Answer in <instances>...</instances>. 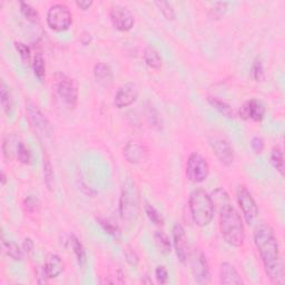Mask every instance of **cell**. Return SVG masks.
<instances>
[{
  "mask_svg": "<svg viewBox=\"0 0 285 285\" xmlns=\"http://www.w3.org/2000/svg\"><path fill=\"white\" fill-rule=\"evenodd\" d=\"M124 152L126 160L128 161V163L133 165L139 164L140 162L144 160V156H145V150H144V147L134 142L127 144Z\"/></svg>",
  "mask_w": 285,
  "mask_h": 285,
  "instance_id": "19",
  "label": "cell"
},
{
  "mask_svg": "<svg viewBox=\"0 0 285 285\" xmlns=\"http://www.w3.org/2000/svg\"><path fill=\"white\" fill-rule=\"evenodd\" d=\"M6 183H7V177H6V175L5 173H1V185L2 186H5L6 185Z\"/></svg>",
  "mask_w": 285,
  "mask_h": 285,
  "instance_id": "44",
  "label": "cell"
},
{
  "mask_svg": "<svg viewBox=\"0 0 285 285\" xmlns=\"http://www.w3.org/2000/svg\"><path fill=\"white\" fill-rule=\"evenodd\" d=\"M42 270L45 272L48 279H56L63 273L64 263L58 255H56V254H50V255L48 256L46 264L43 266Z\"/></svg>",
  "mask_w": 285,
  "mask_h": 285,
  "instance_id": "18",
  "label": "cell"
},
{
  "mask_svg": "<svg viewBox=\"0 0 285 285\" xmlns=\"http://www.w3.org/2000/svg\"><path fill=\"white\" fill-rule=\"evenodd\" d=\"M173 239H174V246L176 249V254L178 260L182 263H185L188 257V239L185 233V230L181 224H175L173 229Z\"/></svg>",
  "mask_w": 285,
  "mask_h": 285,
  "instance_id": "14",
  "label": "cell"
},
{
  "mask_svg": "<svg viewBox=\"0 0 285 285\" xmlns=\"http://www.w3.org/2000/svg\"><path fill=\"white\" fill-rule=\"evenodd\" d=\"M125 256H126V261L128 262L130 265L136 266L138 264L139 257H138L137 254H136V252L133 251V249H127L126 253H125Z\"/></svg>",
  "mask_w": 285,
  "mask_h": 285,
  "instance_id": "40",
  "label": "cell"
},
{
  "mask_svg": "<svg viewBox=\"0 0 285 285\" xmlns=\"http://www.w3.org/2000/svg\"><path fill=\"white\" fill-rule=\"evenodd\" d=\"M138 98V88L134 82H128L117 90L114 104L117 108H125L134 104Z\"/></svg>",
  "mask_w": 285,
  "mask_h": 285,
  "instance_id": "13",
  "label": "cell"
},
{
  "mask_svg": "<svg viewBox=\"0 0 285 285\" xmlns=\"http://www.w3.org/2000/svg\"><path fill=\"white\" fill-rule=\"evenodd\" d=\"M251 146H252V150L256 153V154H260L262 153V151L264 150V140H263L261 137H254L252 139V143H251Z\"/></svg>",
  "mask_w": 285,
  "mask_h": 285,
  "instance_id": "39",
  "label": "cell"
},
{
  "mask_svg": "<svg viewBox=\"0 0 285 285\" xmlns=\"http://www.w3.org/2000/svg\"><path fill=\"white\" fill-rule=\"evenodd\" d=\"M15 47L17 51L19 52L21 59H23V61H25V64H29L30 58H32V52H30L29 47L26 46L23 42H16Z\"/></svg>",
  "mask_w": 285,
  "mask_h": 285,
  "instance_id": "34",
  "label": "cell"
},
{
  "mask_svg": "<svg viewBox=\"0 0 285 285\" xmlns=\"http://www.w3.org/2000/svg\"><path fill=\"white\" fill-rule=\"evenodd\" d=\"M33 68H34V74L35 76L38 78V81H42L46 77V64L45 59H43L42 55L41 52H37L34 57L33 60Z\"/></svg>",
  "mask_w": 285,
  "mask_h": 285,
  "instance_id": "24",
  "label": "cell"
},
{
  "mask_svg": "<svg viewBox=\"0 0 285 285\" xmlns=\"http://www.w3.org/2000/svg\"><path fill=\"white\" fill-rule=\"evenodd\" d=\"M37 206H38V200L36 199V197H34L33 195L28 196L27 199L25 200V207H26V210H27V212H29V213L35 212V210L37 209Z\"/></svg>",
  "mask_w": 285,
  "mask_h": 285,
  "instance_id": "38",
  "label": "cell"
},
{
  "mask_svg": "<svg viewBox=\"0 0 285 285\" xmlns=\"http://www.w3.org/2000/svg\"><path fill=\"white\" fill-rule=\"evenodd\" d=\"M155 5L159 8L160 11L163 14V16L165 17L167 20H174L175 19V11H174V8L173 6L170 5L169 2H166V1H156Z\"/></svg>",
  "mask_w": 285,
  "mask_h": 285,
  "instance_id": "30",
  "label": "cell"
},
{
  "mask_svg": "<svg viewBox=\"0 0 285 285\" xmlns=\"http://www.w3.org/2000/svg\"><path fill=\"white\" fill-rule=\"evenodd\" d=\"M98 222L100 226L103 227V230L106 232L107 234L114 236V238H116V236H118V234H120V231H118L117 226L114 225L113 223L107 220H104V218H98Z\"/></svg>",
  "mask_w": 285,
  "mask_h": 285,
  "instance_id": "35",
  "label": "cell"
},
{
  "mask_svg": "<svg viewBox=\"0 0 285 285\" xmlns=\"http://www.w3.org/2000/svg\"><path fill=\"white\" fill-rule=\"evenodd\" d=\"M209 145L212 147L214 154L216 155L218 161L221 163L230 167L233 164L234 161V152L233 148L230 145V143L227 142L225 138H222L220 136H212L209 138Z\"/></svg>",
  "mask_w": 285,
  "mask_h": 285,
  "instance_id": "10",
  "label": "cell"
},
{
  "mask_svg": "<svg viewBox=\"0 0 285 285\" xmlns=\"http://www.w3.org/2000/svg\"><path fill=\"white\" fill-rule=\"evenodd\" d=\"M94 76L96 81L98 82L100 86L108 88L111 87L114 81V75L111 67L104 63H98L95 65L94 67Z\"/></svg>",
  "mask_w": 285,
  "mask_h": 285,
  "instance_id": "17",
  "label": "cell"
},
{
  "mask_svg": "<svg viewBox=\"0 0 285 285\" xmlns=\"http://www.w3.org/2000/svg\"><path fill=\"white\" fill-rule=\"evenodd\" d=\"M47 24L52 30L64 32L73 24V16L68 7L63 3H56L51 6L47 12Z\"/></svg>",
  "mask_w": 285,
  "mask_h": 285,
  "instance_id": "5",
  "label": "cell"
},
{
  "mask_svg": "<svg viewBox=\"0 0 285 285\" xmlns=\"http://www.w3.org/2000/svg\"><path fill=\"white\" fill-rule=\"evenodd\" d=\"M208 103L212 105L214 108L217 109V111L221 114H223L224 116L229 118L234 117L233 108H232L229 104L225 103L224 100H222L217 97H208Z\"/></svg>",
  "mask_w": 285,
  "mask_h": 285,
  "instance_id": "26",
  "label": "cell"
},
{
  "mask_svg": "<svg viewBox=\"0 0 285 285\" xmlns=\"http://www.w3.org/2000/svg\"><path fill=\"white\" fill-rule=\"evenodd\" d=\"M271 164L273 165V167L278 170V172L282 175H284V157H283V152L280 150V148H274L272 151L271 154Z\"/></svg>",
  "mask_w": 285,
  "mask_h": 285,
  "instance_id": "28",
  "label": "cell"
},
{
  "mask_svg": "<svg viewBox=\"0 0 285 285\" xmlns=\"http://www.w3.org/2000/svg\"><path fill=\"white\" fill-rule=\"evenodd\" d=\"M2 247L7 253V255L11 257L12 260L23 261L24 251L15 242H12V241H9V240L2 239Z\"/></svg>",
  "mask_w": 285,
  "mask_h": 285,
  "instance_id": "21",
  "label": "cell"
},
{
  "mask_svg": "<svg viewBox=\"0 0 285 285\" xmlns=\"http://www.w3.org/2000/svg\"><path fill=\"white\" fill-rule=\"evenodd\" d=\"M43 177H45L46 186L49 188L50 191L54 190L55 174H54V169H52V165L50 163L49 157H48L47 155L43 156Z\"/></svg>",
  "mask_w": 285,
  "mask_h": 285,
  "instance_id": "25",
  "label": "cell"
},
{
  "mask_svg": "<svg viewBox=\"0 0 285 285\" xmlns=\"http://www.w3.org/2000/svg\"><path fill=\"white\" fill-rule=\"evenodd\" d=\"M155 278L160 284H166L168 282V271L165 266L160 265L155 270Z\"/></svg>",
  "mask_w": 285,
  "mask_h": 285,
  "instance_id": "36",
  "label": "cell"
},
{
  "mask_svg": "<svg viewBox=\"0 0 285 285\" xmlns=\"http://www.w3.org/2000/svg\"><path fill=\"white\" fill-rule=\"evenodd\" d=\"M56 90L59 97L69 107H75L78 100V88L75 81L63 73L56 75Z\"/></svg>",
  "mask_w": 285,
  "mask_h": 285,
  "instance_id": "6",
  "label": "cell"
},
{
  "mask_svg": "<svg viewBox=\"0 0 285 285\" xmlns=\"http://www.w3.org/2000/svg\"><path fill=\"white\" fill-rule=\"evenodd\" d=\"M26 112H27L28 121L35 133H37L38 136H41L43 138L50 137L52 133L50 122L46 115H43L42 112L38 108L37 105L28 102L26 104Z\"/></svg>",
  "mask_w": 285,
  "mask_h": 285,
  "instance_id": "7",
  "label": "cell"
},
{
  "mask_svg": "<svg viewBox=\"0 0 285 285\" xmlns=\"http://www.w3.org/2000/svg\"><path fill=\"white\" fill-rule=\"evenodd\" d=\"M69 242H70V245H72L73 252H74V254H75V256H76L77 263L81 266H85L86 263H87V255H86V251H85L84 245L81 244V241L78 240V238L75 235H70Z\"/></svg>",
  "mask_w": 285,
  "mask_h": 285,
  "instance_id": "20",
  "label": "cell"
},
{
  "mask_svg": "<svg viewBox=\"0 0 285 285\" xmlns=\"http://www.w3.org/2000/svg\"><path fill=\"white\" fill-rule=\"evenodd\" d=\"M236 199L245 221L247 222V224H252L258 216V207L251 192L245 186L241 185L236 190Z\"/></svg>",
  "mask_w": 285,
  "mask_h": 285,
  "instance_id": "9",
  "label": "cell"
},
{
  "mask_svg": "<svg viewBox=\"0 0 285 285\" xmlns=\"http://www.w3.org/2000/svg\"><path fill=\"white\" fill-rule=\"evenodd\" d=\"M23 251H24V253L27 254V255H29V254L34 251V242H33L32 239L27 238V239L24 240Z\"/></svg>",
  "mask_w": 285,
  "mask_h": 285,
  "instance_id": "41",
  "label": "cell"
},
{
  "mask_svg": "<svg viewBox=\"0 0 285 285\" xmlns=\"http://www.w3.org/2000/svg\"><path fill=\"white\" fill-rule=\"evenodd\" d=\"M20 11L26 19L30 21H36L38 19V12L27 2H20Z\"/></svg>",
  "mask_w": 285,
  "mask_h": 285,
  "instance_id": "32",
  "label": "cell"
},
{
  "mask_svg": "<svg viewBox=\"0 0 285 285\" xmlns=\"http://www.w3.org/2000/svg\"><path fill=\"white\" fill-rule=\"evenodd\" d=\"M254 242L269 279L276 284H282L284 282V264L274 231L266 224L258 226L254 232Z\"/></svg>",
  "mask_w": 285,
  "mask_h": 285,
  "instance_id": "1",
  "label": "cell"
},
{
  "mask_svg": "<svg viewBox=\"0 0 285 285\" xmlns=\"http://www.w3.org/2000/svg\"><path fill=\"white\" fill-rule=\"evenodd\" d=\"M252 74L254 80L256 81H265V72H264V67H263V64L260 59H256L254 61V64L252 66Z\"/></svg>",
  "mask_w": 285,
  "mask_h": 285,
  "instance_id": "33",
  "label": "cell"
},
{
  "mask_svg": "<svg viewBox=\"0 0 285 285\" xmlns=\"http://www.w3.org/2000/svg\"><path fill=\"white\" fill-rule=\"evenodd\" d=\"M145 213H146L147 217L150 218V221L152 223H154L155 225H163L164 224L163 217L161 216V214L157 212V210L153 207L152 205H150V204L145 205Z\"/></svg>",
  "mask_w": 285,
  "mask_h": 285,
  "instance_id": "31",
  "label": "cell"
},
{
  "mask_svg": "<svg viewBox=\"0 0 285 285\" xmlns=\"http://www.w3.org/2000/svg\"><path fill=\"white\" fill-rule=\"evenodd\" d=\"M16 154L18 160L23 164L28 165L30 164V161H32V154L27 147H26L25 144L23 142H18L16 145Z\"/></svg>",
  "mask_w": 285,
  "mask_h": 285,
  "instance_id": "29",
  "label": "cell"
},
{
  "mask_svg": "<svg viewBox=\"0 0 285 285\" xmlns=\"http://www.w3.org/2000/svg\"><path fill=\"white\" fill-rule=\"evenodd\" d=\"M140 212V197L138 188L131 179H127L122 188L120 197V213L122 220L135 222Z\"/></svg>",
  "mask_w": 285,
  "mask_h": 285,
  "instance_id": "4",
  "label": "cell"
},
{
  "mask_svg": "<svg viewBox=\"0 0 285 285\" xmlns=\"http://www.w3.org/2000/svg\"><path fill=\"white\" fill-rule=\"evenodd\" d=\"M191 270L196 283L207 284L210 282V272L208 267V262L206 260L204 253L199 252L193 254L191 261Z\"/></svg>",
  "mask_w": 285,
  "mask_h": 285,
  "instance_id": "12",
  "label": "cell"
},
{
  "mask_svg": "<svg viewBox=\"0 0 285 285\" xmlns=\"http://www.w3.org/2000/svg\"><path fill=\"white\" fill-rule=\"evenodd\" d=\"M220 230L223 238L234 247L242 246L245 239L244 225L238 213L231 203L220 208Z\"/></svg>",
  "mask_w": 285,
  "mask_h": 285,
  "instance_id": "2",
  "label": "cell"
},
{
  "mask_svg": "<svg viewBox=\"0 0 285 285\" xmlns=\"http://www.w3.org/2000/svg\"><path fill=\"white\" fill-rule=\"evenodd\" d=\"M144 60L148 67L153 69H160L162 67V58L155 48L147 47L144 51Z\"/></svg>",
  "mask_w": 285,
  "mask_h": 285,
  "instance_id": "22",
  "label": "cell"
},
{
  "mask_svg": "<svg viewBox=\"0 0 285 285\" xmlns=\"http://www.w3.org/2000/svg\"><path fill=\"white\" fill-rule=\"evenodd\" d=\"M93 3L94 2L91 0H78V1H76V6L81 10H88L93 6Z\"/></svg>",
  "mask_w": 285,
  "mask_h": 285,
  "instance_id": "42",
  "label": "cell"
},
{
  "mask_svg": "<svg viewBox=\"0 0 285 285\" xmlns=\"http://www.w3.org/2000/svg\"><path fill=\"white\" fill-rule=\"evenodd\" d=\"M109 17H111L114 27L121 30V32H128L135 25V18L133 14L127 8L120 5L112 7Z\"/></svg>",
  "mask_w": 285,
  "mask_h": 285,
  "instance_id": "11",
  "label": "cell"
},
{
  "mask_svg": "<svg viewBox=\"0 0 285 285\" xmlns=\"http://www.w3.org/2000/svg\"><path fill=\"white\" fill-rule=\"evenodd\" d=\"M220 279H221V283L225 285L244 284L243 280L242 278H241L238 270L235 269V266L233 264H231V263L229 262H224L221 264Z\"/></svg>",
  "mask_w": 285,
  "mask_h": 285,
  "instance_id": "16",
  "label": "cell"
},
{
  "mask_svg": "<svg viewBox=\"0 0 285 285\" xmlns=\"http://www.w3.org/2000/svg\"><path fill=\"white\" fill-rule=\"evenodd\" d=\"M227 9V2H215L212 9H210V14L215 18H220L226 12Z\"/></svg>",
  "mask_w": 285,
  "mask_h": 285,
  "instance_id": "37",
  "label": "cell"
},
{
  "mask_svg": "<svg viewBox=\"0 0 285 285\" xmlns=\"http://www.w3.org/2000/svg\"><path fill=\"white\" fill-rule=\"evenodd\" d=\"M155 245L159 252L164 255H167L172 251V244H170L169 238L164 232H156L154 235Z\"/></svg>",
  "mask_w": 285,
  "mask_h": 285,
  "instance_id": "23",
  "label": "cell"
},
{
  "mask_svg": "<svg viewBox=\"0 0 285 285\" xmlns=\"http://www.w3.org/2000/svg\"><path fill=\"white\" fill-rule=\"evenodd\" d=\"M240 117L244 121H255L261 122L265 115V107L261 102L256 99H251L244 103L240 108Z\"/></svg>",
  "mask_w": 285,
  "mask_h": 285,
  "instance_id": "15",
  "label": "cell"
},
{
  "mask_svg": "<svg viewBox=\"0 0 285 285\" xmlns=\"http://www.w3.org/2000/svg\"><path fill=\"white\" fill-rule=\"evenodd\" d=\"M209 175V165L199 153H192L186 163V176L193 183L204 182Z\"/></svg>",
  "mask_w": 285,
  "mask_h": 285,
  "instance_id": "8",
  "label": "cell"
},
{
  "mask_svg": "<svg viewBox=\"0 0 285 285\" xmlns=\"http://www.w3.org/2000/svg\"><path fill=\"white\" fill-rule=\"evenodd\" d=\"M0 96H1V105L2 108L7 115H10L14 108V102H12V97L9 89L7 88L5 84L1 85V90H0Z\"/></svg>",
  "mask_w": 285,
  "mask_h": 285,
  "instance_id": "27",
  "label": "cell"
},
{
  "mask_svg": "<svg viewBox=\"0 0 285 285\" xmlns=\"http://www.w3.org/2000/svg\"><path fill=\"white\" fill-rule=\"evenodd\" d=\"M93 41V36L89 33H82L81 36V42L84 46H88Z\"/></svg>",
  "mask_w": 285,
  "mask_h": 285,
  "instance_id": "43",
  "label": "cell"
},
{
  "mask_svg": "<svg viewBox=\"0 0 285 285\" xmlns=\"http://www.w3.org/2000/svg\"><path fill=\"white\" fill-rule=\"evenodd\" d=\"M190 210L193 221L200 227L207 226L214 217V207L212 197L203 190H196L190 195Z\"/></svg>",
  "mask_w": 285,
  "mask_h": 285,
  "instance_id": "3",
  "label": "cell"
}]
</instances>
